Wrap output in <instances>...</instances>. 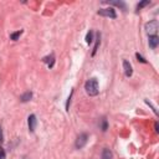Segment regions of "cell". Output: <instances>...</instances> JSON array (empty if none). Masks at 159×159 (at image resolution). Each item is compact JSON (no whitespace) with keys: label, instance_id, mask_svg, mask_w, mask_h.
Instances as JSON below:
<instances>
[{"label":"cell","instance_id":"6da1fadb","mask_svg":"<svg viewBox=\"0 0 159 159\" xmlns=\"http://www.w3.org/2000/svg\"><path fill=\"white\" fill-rule=\"evenodd\" d=\"M84 89H86V93L91 97H94L99 93V87H98V81L97 78H89L84 83Z\"/></svg>","mask_w":159,"mask_h":159},{"label":"cell","instance_id":"7a4b0ae2","mask_svg":"<svg viewBox=\"0 0 159 159\" xmlns=\"http://www.w3.org/2000/svg\"><path fill=\"white\" fill-rule=\"evenodd\" d=\"M87 142H88V134L87 133H81L77 137L76 142H75V148L76 149H82L87 144Z\"/></svg>","mask_w":159,"mask_h":159},{"label":"cell","instance_id":"3957f363","mask_svg":"<svg viewBox=\"0 0 159 159\" xmlns=\"http://www.w3.org/2000/svg\"><path fill=\"white\" fill-rule=\"evenodd\" d=\"M98 15L101 16H104V17H111V19H116L117 17V14H116V10L113 7H106V9H99L97 11Z\"/></svg>","mask_w":159,"mask_h":159},{"label":"cell","instance_id":"277c9868","mask_svg":"<svg viewBox=\"0 0 159 159\" xmlns=\"http://www.w3.org/2000/svg\"><path fill=\"white\" fill-rule=\"evenodd\" d=\"M144 29H145L148 36L155 35V32H157V30H158V21H157V20H152V21L147 22L145 26H144Z\"/></svg>","mask_w":159,"mask_h":159},{"label":"cell","instance_id":"5b68a950","mask_svg":"<svg viewBox=\"0 0 159 159\" xmlns=\"http://www.w3.org/2000/svg\"><path fill=\"white\" fill-rule=\"evenodd\" d=\"M36 124H37V119H36V116L35 114H30L27 117V127H29V132H35V128H36Z\"/></svg>","mask_w":159,"mask_h":159},{"label":"cell","instance_id":"8992f818","mask_svg":"<svg viewBox=\"0 0 159 159\" xmlns=\"http://www.w3.org/2000/svg\"><path fill=\"white\" fill-rule=\"evenodd\" d=\"M42 62L46 63L48 68H52L53 65H55V55H53V53H50V55L42 57Z\"/></svg>","mask_w":159,"mask_h":159},{"label":"cell","instance_id":"52a82bcc","mask_svg":"<svg viewBox=\"0 0 159 159\" xmlns=\"http://www.w3.org/2000/svg\"><path fill=\"white\" fill-rule=\"evenodd\" d=\"M123 70H124L125 77H130L133 75V68H132V65L129 63L128 60H123Z\"/></svg>","mask_w":159,"mask_h":159},{"label":"cell","instance_id":"ba28073f","mask_svg":"<svg viewBox=\"0 0 159 159\" xmlns=\"http://www.w3.org/2000/svg\"><path fill=\"white\" fill-rule=\"evenodd\" d=\"M148 43H149V47H150V48L155 50L157 46H158V43H159V37H158L157 35H150V36H148Z\"/></svg>","mask_w":159,"mask_h":159},{"label":"cell","instance_id":"9c48e42d","mask_svg":"<svg viewBox=\"0 0 159 159\" xmlns=\"http://www.w3.org/2000/svg\"><path fill=\"white\" fill-rule=\"evenodd\" d=\"M99 45H101V34L98 32V34H96V39H94V47H93V50H92V56H94V55H96V52L98 51Z\"/></svg>","mask_w":159,"mask_h":159},{"label":"cell","instance_id":"30bf717a","mask_svg":"<svg viewBox=\"0 0 159 159\" xmlns=\"http://www.w3.org/2000/svg\"><path fill=\"white\" fill-rule=\"evenodd\" d=\"M31 98H32V92H31V91H27V92H25V93H22V94L20 96V102L26 103V102L31 101Z\"/></svg>","mask_w":159,"mask_h":159},{"label":"cell","instance_id":"8fae6325","mask_svg":"<svg viewBox=\"0 0 159 159\" xmlns=\"http://www.w3.org/2000/svg\"><path fill=\"white\" fill-rule=\"evenodd\" d=\"M107 4L118 6V7H120L123 11H127V5H125V2H123V1H107Z\"/></svg>","mask_w":159,"mask_h":159},{"label":"cell","instance_id":"7c38bea8","mask_svg":"<svg viewBox=\"0 0 159 159\" xmlns=\"http://www.w3.org/2000/svg\"><path fill=\"white\" fill-rule=\"evenodd\" d=\"M112 152L108 149V148H104L103 150H102V155H101V158L102 159H112Z\"/></svg>","mask_w":159,"mask_h":159},{"label":"cell","instance_id":"4fadbf2b","mask_svg":"<svg viewBox=\"0 0 159 159\" xmlns=\"http://www.w3.org/2000/svg\"><path fill=\"white\" fill-rule=\"evenodd\" d=\"M22 30H19V31H15V32H11L10 34V40H12V41H17L19 40V37L22 35Z\"/></svg>","mask_w":159,"mask_h":159},{"label":"cell","instance_id":"5bb4252c","mask_svg":"<svg viewBox=\"0 0 159 159\" xmlns=\"http://www.w3.org/2000/svg\"><path fill=\"white\" fill-rule=\"evenodd\" d=\"M93 36H94L93 31H92V30H89V31L87 32V35H86V39H84V40H86V43H88V45H89V43H92V42H93V40H94V39H93Z\"/></svg>","mask_w":159,"mask_h":159},{"label":"cell","instance_id":"9a60e30c","mask_svg":"<svg viewBox=\"0 0 159 159\" xmlns=\"http://www.w3.org/2000/svg\"><path fill=\"white\" fill-rule=\"evenodd\" d=\"M99 127H101L102 132H106L108 129V120L106 118H102L101 119V123H99Z\"/></svg>","mask_w":159,"mask_h":159},{"label":"cell","instance_id":"2e32d148","mask_svg":"<svg viewBox=\"0 0 159 159\" xmlns=\"http://www.w3.org/2000/svg\"><path fill=\"white\" fill-rule=\"evenodd\" d=\"M149 4H150V1H149V0H145V1L139 2V4L137 5V7H135V11H139L140 9H143L144 6H147V5H149Z\"/></svg>","mask_w":159,"mask_h":159},{"label":"cell","instance_id":"e0dca14e","mask_svg":"<svg viewBox=\"0 0 159 159\" xmlns=\"http://www.w3.org/2000/svg\"><path fill=\"white\" fill-rule=\"evenodd\" d=\"M72 94H73V91H71V93H70V96H68V98H67V101H66V106H65L66 111H68V108H70V103H71V98H72Z\"/></svg>","mask_w":159,"mask_h":159},{"label":"cell","instance_id":"ac0fdd59","mask_svg":"<svg viewBox=\"0 0 159 159\" xmlns=\"http://www.w3.org/2000/svg\"><path fill=\"white\" fill-rule=\"evenodd\" d=\"M135 57H137V60H138L139 62H142V63H147V60H145L140 53H138V52H137V53H135Z\"/></svg>","mask_w":159,"mask_h":159},{"label":"cell","instance_id":"d6986e66","mask_svg":"<svg viewBox=\"0 0 159 159\" xmlns=\"http://www.w3.org/2000/svg\"><path fill=\"white\" fill-rule=\"evenodd\" d=\"M144 102H145V103H147V104H148V106H149V107L153 109V112H154L155 114H158V111H157V108H155V107H154V106H153V104H152V103H150L148 99H144Z\"/></svg>","mask_w":159,"mask_h":159},{"label":"cell","instance_id":"ffe728a7","mask_svg":"<svg viewBox=\"0 0 159 159\" xmlns=\"http://www.w3.org/2000/svg\"><path fill=\"white\" fill-rule=\"evenodd\" d=\"M4 143V134H2V129H1V125H0V145Z\"/></svg>","mask_w":159,"mask_h":159},{"label":"cell","instance_id":"44dd1931","mask_svg":"<svg viewBox=\"0 0 159 159\" xmlns=\"http://www.w3.org/2000/svg\"><path fill=\"white\" fill-rule=\"evenodd\" d=\"M6 154H5V150L4 149H0V159H5Z\"/></svg>","mask_w":159,"mask_h":159},{"label":"cell","instance_id":"7402d4cb","mask_svg":"<svg viewBox=\"0 0 159 159\" xmlns=\"http://www.w3.org/2000/svg\"><path fill=\"white\" fill-rule=\"evenodd\" d=\"M154 128H155V132L158 133V132H159V125H158V122H155V124H154Z\"/></svg>","mask_w":159,"mask_h":159},{"label":"cell","instance_id":"603a6c76","mask_svg":"<svg viewBox=\"0 0 159 159\" xmlns=\"http://www.w3.org/2000/svg\"><path fill=\"white\" fill-rule=\"evenodd\" d=\"M22 159H30V158H27V157H24V158H22Z\"/></svg>","mask_w":159,"mask_h":159}]
</instances>
